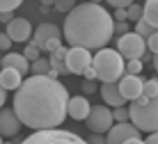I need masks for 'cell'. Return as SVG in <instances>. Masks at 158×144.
I'll use <instances>...</instances> for the list:
<instances>
[{"label": "cell", "mask_w": 158, "mask_h": 144, "mask_svg": "<svg viewBox=\"0 0 158 144\" xmlns=\"http://www.w3.org/2000/svg\"><path fill=\"white\" fill-rule=\"evenodd\" d=\"M69 89L60 80L35 73L21 82L14 94V110L28 128H57L69 117Z\"/></svg>", "instance_id": "1"}, {"label": "cell", "mask_w": 158, "mask_h": 144, "mask_svg": "<svg viewBox=\"0 0 158 144\" xmlns=\"http://www.w3.org/2000/svg\"><path fill=\"white\" fill-rule=\"evenodd\" d=\"M115 35V19L106 7L96 2H80L67 14L62 37L69 46H83L89 51L106 48Z\"/></svg>", "instance_id": "2"}, {"label": "cell", "mask_w": 158, "mask_h": 144, "mask_svg": "<svg viewBox=\"0 0 158 144\" xmlns=\"http://www.w3.org/2000/svg\"><path fill=\"white\" fill-rule=\"evenodd\" d=\"M92 64H94L96 76H99L101 82H119V78L126 73L124 57L117 48H99Z\"/></svg>", "instance_id": "3"}, {"label": "cell", "mask_w": 158, "mask_h": 144, "mask_svg": "<svg viewBox=\"0 0 158 144\" xmlns=\"http://www.w3.org/2000/svg\"><path fill=\"white\" fill-rule=\"evenodd\" d=\"M128 110H131V121L142 133L158 130V96L147 98L142 94L138 101H131Z\"/></svg>", "instance_id": "4"}, {"label": "cell", "mask_w": 158, "mask_h": 144, "mask_svg": "<svg viewBox=\"0 0 158 144\" xmlns=\"http://www.w3.org/2000/svg\"><path fill=\"white\" fill-rule=\"evenodd\" d=\"M21 144H89V142L71 130L44 128V130H35L32 135H28Z\"/></svg>", "instance_id": "5"}, {"label": "cell", "mask_w": 158, "mask_h": 144, "mask_svg": "<svg viewBox=\"0 0 158 144\" xmlns=\"http://www.w3.org/2000/svg\"><path fill=\"white\" fill-rule=\"evenodd\" d=\"M117 51L122 53L124 60H138V57L142 60V55L147 51V41L138 32H126L117 39Z\"/></svg>", "instance_id": "6"}, {"label": "cell", "mask_w": 158, "mask_h": 144, "mask_svg": "<svg viewBox=\"0 0 158 144\" xmlns=\"http://www.w3.org/2000/svg\"><path fill=\"white\" fill-rule=\"evenodd\" d=\"M85 124L92 133H103V135H106V133L115 126L112 110L108 108V105H92V112H89V117L85 119Z\"/></svg>", "instance_id": "7"}, {"label": "cell", "mask_w": 158, "mask_h": 144, "mask_svg": "<svg viewBox=\"0 0 158 144\" xmlns=\"http://www.w3.org/2000/svg\"><path fill=\"white\" fill-rule=\"evenodd\" d=\"M92 51L83 46H71L67 53V66H69V73L73 76H83L87 66H92Z\"/></svg>", "instance_id": "8"}, {"label": "cell", "mask_w": 158, "mask_h": 144, "mask_svg": "<svg viewBox=\"0 0 158 144\" xmlns=\"http://www.w3.org/2000/svg\"><path fill=\"white\" fill-rule=\"evenodd\" d=\"M140 133L142 130H140L133 121H131V124L128 121H115V126L106 133V137H108V144H122V142L131 140V137H140Z\"/></svg>", "instance_id": "9"}, {"label": "cell", "mask_w": 158, "mask_h": 144, "mask_svg": "<svg viewBox=\"0 0 158 144\" xmlns=\"http://www.w3.org/2000/svg\"><path fill=\"white\" fill-rule=\"evenodd\" d=\"M119 92L124 94L126 101H138L140 96L144 94V80L140 76H133V73H124L119 78Z\"/></svg>", "instance_id": "10"}, {"label": "cell", "mask_w": 158, "mask_h": 144, "mask_svg": "<svg viewBox=\"0 0 158 144\" xmlns=\"http://www.w3.org/2000/svg\"><path fill=\"white\" fill-rule=\"evenodd\" d=\"M5 32L9 35V39H12V41H19V43L32 39V25H30V21L28 19H19V16H14V19L7 23V30H5Z\"/></svg>", "instance_id": "11"}, {"label": "cell", "mask_w": 158, "mask_h": 144, "mask_svg": "<svg viewBox=\"0 0 158 144\" xmlns=\"http://www.w3.org/2000/svg\"><path fill=\"white\" fill-rule=\"evenodd\" d=\"M19 130H21V119H19V114H16V110H7V108H0V135L2 137H14V135H19Z\"/></svg>", "instance_id": "12"}, {"label": "cell", "mask_w": 158, "mask_h": 144, "mask_svg": "<svg viewBox=\"0 0 158 144\" xmlns=\"http://www.w3.org/2000/svg\"><path fill=\"white\" fill-rule=\"evenodd\" d=\"M55 37H62V30H60L55 23H39V25H37V30L32 32V43L39 46L41 51H44L46 43L51 41V39H55Z\"/></svg>", "instance_id": "13"}, {"label": "cell", "mask_w": 158, "mask_h": 144, "mask_svg": "<svg viewBox=\"0 0 158 144\" xmlns=\"http://www.w3.org/2000/svg\"><path fill=\"white\" fill-rule=\"evenodd\" d=\"M67 112H69V117L76 119V121H85L89 117V112H92V105H89V101H87L85 96H71L69 98Z\"/></svg>", "instance_id": "14"}, {"label": "cell", "mask_w": 158, "mask_h": 144, "mask_svg": "<svg viewBox=\"0 0 158 144\" xmlns=\"http://www.w3.org/2000/svg\"><path fill=\"white\" fill-rule=\"evenodd\" d=\"M101 96L106 105H112V108H119V105H126V98H124V94L119 92V85L117 82H101Z\"/></svg>", "instance_id": "15"}, {"label": "cell", "mask_w": 158, "mask_h": 144, "mask_svg": "<svg viewBox=\"0 0 158 144\" xmlns=\"http://www.w3.org/2000/svg\"><path fill=\"white\" fill-rule=\"evenodd\" d=\"M21 82H23V73L19 69H12V66H0V85L7 92L19 89Z\"/></svg>", "instance_id": "16"}, {"label": "cell", "mask_w": 158, "mask_h": 144, "mask_svg": "<svg viewBox=\"0 0 158 144\" xmlns=\"http://www.w3.org/2000/svg\"><path fill=\"white\" fill-rule=\"evenodd\" d=\"M0 66H12V69H19L21 73H28L30 71V60L25 57L23 53H7L0 60Z\"/></svg>", "instance_id": "17"}, {"label": "cell", "mask_w": 158, "mask_h": 144, "mask_svg": "<svg viewBox=\"0 0 158 144\" xmlns=\"http://www.w3.org/2000/svg\"><path fill=\"white\" fill-rule=\"evenodd\" d=\"M67 53H69V48L67 46H60L57 51H53L51 53V69H55L60 76H67L69 73V66H67Z\"/></svg>", "instance_id": "18"}, {"label": "cell", "mask_w": 158, "mask_h": 144, "mask_svg": "<svg viewBox=\"0 0 158 144\" xmlns=\"http://www.w3.org/2000/svg\"><path fill=\"white\" fill-rule=\"evenodd\" d=\"M142 19L158 30V0H147L142 5Z\"/></svg>", "instance_id": "19"}, {"label": "cell", "mask_w": 158, "mask_h": 144, "mask_svg": "<svg viewBox=\"0 0 158 144\" xmlns=\"http://www.w3.org/2000/svg\"><path fill=\"white\" fill-rule=\"evenodd\" d=\"M30 71L37 76H46L51 71V60L48 57H37L35 62H30Z\"/></svg>", "instance_id": "20"}, {"label": "cell", "mask_w": 158, "mask_h": 144, "mask_svg": "<svg viewBox=\"0 0 158 144\" xmlns=\"http://www.w3.org/2000/svg\"><path fill=\"white\" fill-rule=\"evenodd\" d=\"M135 32H138L140 37H151V35L156 32V27H154V25H149V23H147V21L142 19V21H138V23H135Z\"/></svg>", "instance_id": "21"}, {"label": "cell", "mask_w": 158, "mask_h": 144, "mask_svg": "<svg viewBox=\"0 0 158 144\" xmlns=\"http://www.w3.org/2000/svg\"><path fill=\"white\" fill-rule=\"evenodd\" d=\"M142 66H144V62L142 60H126V73H133V76H140L142 73Z\"/></svg>", "instance_id": "22"}, {"label": "cell", "mask_w": 158, "mask_h": 144, "mask_svg": "<svg viewBox=\"0 0 158 144\" xmlns=\"http://www.w3.org/2000/svg\"><path fill=\"white\" fill-rule=\"evenodd\" d=\"M144 96H147V98L158 96V78H151V80L144 82Z\"/></svg>", "instance_id": "23"}, {"label": "cell", "mask_w": 158, "mask_h": 144, "mask_svg": "<svg viewBox=\"0 0 158 144\" xmlns=\"http://www.w3.org/2000/svg\"><path fill=\"white\" fill-rule=\"evenodd\" d=\"M112 117H115V121H128L131 119V110L126 105H119V108L112 110Z\"/></svg>", "instance_id": "24"}, {"label": "cell", "mask_w": 158, "mask_h": 144, "mask_svg": "<svg viewBox=\"0 0 158 144\" xmlns=\"http://www.w3.org/2000/svg\"><path fill=\"white\" fill-rule=\"evenodd\" d=\"M128 21H133V23L142 21V5H128Z\"/></svg>", "instance_id": "25"}, {"label": "cell", "mask_w": 158, "mask_h": 144, "mask_svg": "<svg viewBox=\"0 0 158 144\" xmlns=\"http://www.w3.org/2000/svg\"><path fill=\"white\" fill-rule=\"evenodd\" d=\"M23 0H0V12H14L21 7Z\"/></svg>", "instance_id": "26"}, {"label": "cell", "mask_w": 158, "mask_h": 144, "mask_svg": "<svg viewBox=\"0 0 158 144\" xmlns=\"http://www.w3.org/2000/svg\"><path fill=\"white\" fill-rule=\"evenodd\" d=\"M39 53H41V48L35 46V43H28V46H25V51H23V55L30 60V62H35V60L39 57Z\"/></svg>", "instance_id": "27"}, {"label": "cell", "mask_w": 158, "mask_h": 144, "mask_svg": "<svg viewBox=\"0 0 158 144\" xmlns=\"http://www.w3.org/2000/svg\"><path fill=\"white\" fill-rule=\"evenodd\" d=\"M76 7V2H73V0H55V9H57V12H71V9Z\"/></svg>", "instance_id": "28"}, {"label": "cell", "mask_w": 158, "mask_h": 144, "mask_svg": "<svg viewBox=\"0 0 158 144\" xmlns=\"http://www.w3.org/2000/svg\"><path fill=\"white\" fill-rule=\"evenodd\" d=\"M147 48H149V51L154 53V55L158 53V30H156L151 37H147Z\"/></svg>", "instance_id": "29"}, {"label": "cell", "mask_w": 158, "mask_h": 144, "mask_svg": "<svg viewBox=\"0 0 158 144\" xmlns=\"http://www.w3.org/2000/svg\"><path fill=\"white\" fill-rule=\"evenodd\" d=\"M62 39H64V37H55V39H51V41L46 43V48H44V51H46V53H53V51H57V48L62 46Z\"/></svg>", "instance_id": "30"}, {"label": "cell", "mask_w": 158, "mask_h": 144, "mask_svg": "<svg viewBox=\"0 0 158 144\" xmlns=\"http://www.w3.org/2000/svg\"><path fill=\"white\" fill-rule=\"evenodd\" d=\"M12 39H9V35L7 32H0V51H9V48H12Z\"/></svg>", "instance_id": "31"}, {"label": "cell", "mask_w": 158, "mask_h": 144, "mask_svg": "<svg viewBox=\"0 0 158 144\" xmlns=\"http://www.w3.org/2000/svg\"><path fill=\"white\" fill-rule=\"evenodd\" d=\"M115 32H117L119 37L126 35V32H131L128 30V23H126V21H115Z\"/></svg>", "instance_id": "32"}, {"label": "cell", "mask_w": 158, "mask_h": 144, "mask_svg": "<svg viewBox=\"0 0 158 144\" xmlns=\"http://www.w3.org/2000/svg\"><path fill=\"white\" fill-rule=\"evenodd\" d=\"M112 19H115V21H128V9H124V7L115 9V14H112Z\"/></svg>", "instance_id": "33"}, {"label": "cell", "mask_w": 158, "mask_h": 144, "mask_svg": "<svg viewBox=\"0 0 158 144\" xmlns=\"http://www.w3.org/2000/svg\"><path fill=\"white\" fill-rule=\"evenodd\" d=\"M108 2H110V7H115V9H119V7L128 9V5H133V0H108Z\"/></svg>", "instance_id": "34"}, {"label": "cell", "mask_w": 158, "mask_h": 144, "mask_svg": "<svg viewBox=\"0 0 158 144\" xmlns=\"http://www.w3.org/2000/svg\"><path fill=\"white\" fill-rule=\"evenodd\" d=\"M87 142L89 144H108V137H103V133H94Z\"/></svg>", "instance_id": "35"}, {"label": "cell", "mask_w": 158, "mask_h": 144, "mask_svg": "<svg viewBox=\"0 0 158 144\" xmlns=\"http://www.w3.org/2000/svg\"><path fill=\"white\" fill-rule=\"evenodd\" d=\"M83 92H85V94H94V92H96L94 80H83Z\"/></svg>", "instance_id": "36"}, {"label": "cell", "mask_w": 158, "mask_h": 144, "mask_svg": "<svg viewBox=\"0 0 158 144\" xmlns=\"http://www.w3.org/2000/svg\"><path fill=\"white\" fill-rule=\"evenodd\" d=\"M83 76H85V80H96V78H99V76H96V69H94V64H92V66H87Z\"/></svg>", "instance_id": "37"}, {"label": "cell", "mask_w": 158, "mask_h": 144, "mask_svg": "<svg viewBox=\"0 0 158 144\" xmlns=\"http://www.w3.org/2000/svg\"><path fill=\"white\" fill-rule=\"evenodd\" d=\"M12 19H14V12H0V21L2 23H9Z\"/></svg>", "instance_id": "38"}, {"label": "cell", "mask_w": 158, "mask_h": 144, "mask_svg": "<svg viewBox=\"0 0 158 144\" xmlns=\"http://www.w3.org/2000/svg\"><path fill=\"white\" fill-rule=\"evenodd\" d=\"M147 144H158V130L149 133V137H147Z\"/></svg>", "instance_id": "39"}, {"label": "cell", "mask_w": 158, "mask_h": 144, "mask_svg": "<svg viewBox=\"0 0 158 144\" xmlns=\"http://www.w3.org/2000/svg\"><path fill=\"white\" fill-rule=\"evenodd\" d=\"M5 101H7V89H5V87L0 85V108L5 105Z\"/></svg>", "instance_id": "40"}, {"label": "cell", "mask_w": 158, "mask_h": 144, "mask_svg": "<svg viewBox=\"0 0 158 144\" xmlns=\"http://www.w3.org/2000/svg\"><path fill=\"white\" fill-rule=\"evenodd\" d=\"M122 144H147L142 137H131V140H126V142H122Z\"/></svg>", "instance_id": "41"}, {"label": "cell", "mask_w": 158, "mask_h": 144, "mask_svg": "<svg viewBox=\"0 0 158 144\" xmlns=\"http://www.w3.org/2000/svg\"><path fill=\"white\" fill-rule=\"evenodd\" d=\"M46 76H48V78H55V80L60 78V73H57V71H55V69H51V71H48V73H46Z\"/></svg>", "instance_id": "42"}, {"label": "cell", "mask_w": 158, "mask_h": 144, "mask_svg": "<svg viewBox=\"0 0 158 144\" xmlns=\"http://www.w3.org/2000/svg\"><path fill=\"white\" fill-rule=\"evenodd\" d=\"M44 7H51V5H55V0H41Z\"/></svg>", "instance_id": "43"}, {"label": "cell", "mask_w": 158, "mask_h": 144, "mask_svg": "<svg viewBox=\"0 0 158 144\" xmlns=\"http://www.w3.org/2000/svg\"><path fill=\"white\" fill-rule=\"evenodd\" d=\"M154 69H156V73H158V53L154 55Z\"/></svg>", "instance_id": "44"}, {"label": "cell", "mask_w": 158, "mask_h": 144, "mask_svg": "<svg viewBox=\"0 0 158 144\" xmlns=\"http://www.w3.org/2000/svg\"><path fill=\"white\" fill-rule=\"evenodd\" d=\"M89 2H96V5H99V2H101V0H89Z\"/></svg>", "instance_id": "45"}, {"label": "cell", "mask_w": 158, "mask_h": 144, "mask_svg": "<svg viewBox=\"0 0 158 144\" xmlns=\"http://www.w3.org/2000/svg\"><path fill=\"white\" fill-rule=\"evenodd\" d=\"M0 144H5V142H2V135H0Z\"/></svg>", "instance_id": "46"}, {"label": "cell", "mask_w": 158, "mask_h": 144, "mask_svg": "<svg viewBox=\"0 0 158 144\" xmlns=\"http://www.w3.org/2000/svg\"><path fill=\"white\" fill-rule=\"evenodd\" d=\"M5 144H14V142H5Z\"/></svg>", "instance_id": "47"}]
</instances>
